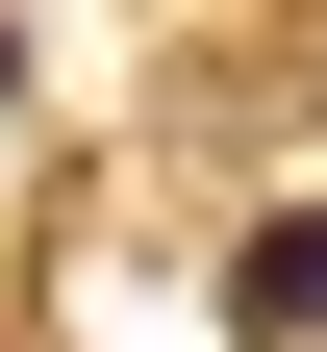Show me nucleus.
Wrapping results in <instances>:
<instances>
[{
  "label": "nucleus",
  "mask_w": 327,
  "mask_h": 352,
  "mask_svg": "<svg viewBox=\"0 0 327 352\" xmlns=\"http://www.w3.org/2000/svg\"><path fill=\"white\" fill-rule=\"evenodd\" d=\"M252 327H302V352H327V227H252Z\"/></svg>",
  "instance_id": "nucleus-1"
}]
</instances>
